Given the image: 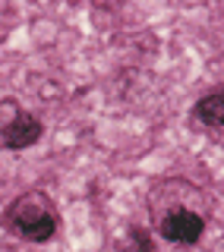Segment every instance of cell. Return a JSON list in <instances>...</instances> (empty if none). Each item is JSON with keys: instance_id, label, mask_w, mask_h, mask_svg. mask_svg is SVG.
<instances>
[{"instance_id": "obj_1", "label": "cell", "mask_w": 224, "mask_h": 252, "mask_svg": "<svg viewBox=\"0 0 224 252\" xmlns=\"http://www.w3.org/2000/svg\"><path fill=\"white\" fill-rule=\"evenodd\" d=\"M6 224L29 243H47V240H54L60 220H57V208L47 199V192L32 189V192H22L19 199L10 202Z\"/></svg>"}, {"instance_id": "obj_2", "label": "cell", "mask_w": 224, "mask_h": 252, "mask_svg": "<svg viewBox=\"0 0 224 252\" xmlns=\"http://www.w3.org/2000/svg\"><path fill=\"white\" fill-rule=\"evenodd\" d=\"M44 136V123L38 120L35 114L16 107L10 120H0V145L6 152H22V148H32L38 139Z\"/></svg>"}, {"instance_id": "obj_3", "label": "cell", "mask_w": 224, "mask_h": 252, "mask_svg": "<svg viewBox=\"0 0 224 252\" xmlns=\"http://www.w3.org/2000/svg\"><path fill=\"white\" fill-rule=\"evenodd\" d=\"M158 233H161V240L177 243V246H196L205 233V218L199 215V211L177 208L158 224Z\"/></svg>"}, {"instance_id": "obj_4", "label": "cell", "mask_w": 224, "mask_h": 252, "mask_svg": "<svg viewBox=\"0 0 224 252\" xmlns=\"http://www.w3.org/2000/svg\"><path fill=\"white\" fill-rule=\"evenodd\" d=\"M193 117L199 123H205V126H224V85L221 89H215L209 94H202V98L193 104Z\"/></svg>"}, {"instance_id": "obj_5", "label": "cell", "mask_w": 224, "mask_h": 252, "mask_svg": "<svg viewBox=\"0 0 224 252\" xmlns=\"http://www.w3.org/2000/svg\"><path fill=\"white\" fill-rule=\"evenodd\" d=\"M130 236H133V243H136V246H139L142 252H151V240H149V233L142 230V227H133Z\"/></svg>"}]
</instances>
